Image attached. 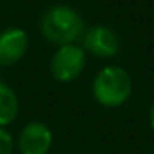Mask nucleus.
Wrapping results in <instances>:
<instances>
[{
  "instance_id": "4",
  "label": "nucleus",
  "mask_w": 154,
  "mask_h": 154,
  "mask_svg": "<svg viewBox=\"0 0 154 154\" xmlns=\"http://www.w3.org/2000/svg\"><path fill=\"white\" fill-rule=\"evenodd\" d=\"M83 50L96 58H113L119 53L121 42L116 30L108 25L98 23L90 27L81 35Z\"/></svg>"
},
{
  "instance_id": "7",
  "label": "nucleus",
  "mask_w": 154,
  "mask_h": 154,
  "mask_svg": "<svg viewBox=\"0 0 154 154\" xmlns=\"http://www.w3.org/2000/svg\"><path fill=\"white\" fill-rule=\"evenodd\" d=\"M18 114V98L17 93L8 85L0 81V126L10 124Z\"/></svg>"
},
{
  "instance_id": "8",
  "label": "nucleus",
  "mask_w": 154,
  "mask_h": 154,
  "mask_svg": "<svg viewBox=\"0 0 154 154\" xmlns=\"http://www.w3.org/2000/svg\"><path fill=\"white\" fill-rule=\"evenodd\" d=\"M14 152V139L12 134L5 128L0 126V154H12Z\"/></svg>"
},
{
  "instance_id": "2",
  "label": "nucleus",
  "mask_w": 154,
  "mask_h": 154,
  "mask_svg": "<svg viewBox=\"0 0 154 154\" xmlns=\"http://www.w3.org/2000/svg\"><path fill=\"white\" fill-rule=\"evenodd\" d=\"M91 91L101 106L118 108L131 98L133 78L124 68L118 65H108L96 73Z\"/></svg>"
},
{
  "instance_id": "9",
  "label": "nucleus",
  "mask_w": 154,
  "mask_h": 154,
  "mask_svg": "<svg viewBox=\"0 0 154 154\" xmlns=\"http://www.w3.org/2000/svg\"><path fill=\"white\" fill-rule=\"evenodd\" d=\"M149 121H151V126H152V129H154V103H152L151 111H149Z\"/></svg>"
},
{
  "instance_id": "1",
  "label": "nucleus",
  "mask_w": 154,
  "mask_h": 154,
  "mask_svg": "<svg viewBox=\"0 0 154 154\" xmlns=\"http://www.w3.org/2000/svg\"><path fill=\"white\" fill-rule=\"evenodd\" d=\"M40 32L51 45H71L76 43L83 35L85 20L76 8L65 4H57L42 14Z\"/></svg>"
},
{
  "instance_id": "5",
  "label": "nucleus",
  "mask_w": 154,
  "mask_h": 154,
  "mask_svg": "<svg viewBox=\"0 0 154 154\" xmlns=\"http://www.w3.org/2000/svg\"><path fill=\"white\" fill-rule=\"evenodd\" d=\"M28 33L20 27L0 32V66H14L28 51Z\"/></svg>"
},
{
  "instance_id": "3",
  "label": "nucleus",
  "mask_w": 154,
  "mask_h": 154,
  "mask_svg": "<svg viewBox=\"0 0 154 154\" xmlns=\"http://www.w3.org/2000/svg\"><path fill=\"white\" fill-rule=\"evenodd\" d=\"M86 66V51L76 43L58 47L50 61L53 78L61 83H70L83 73Z\"/></svg>"
},
{
  "instance_id": "6",
  "label": "nucleus",
  "mask_w": 154,
  "mask_h": 154,
  "mask_svg": "<svg viewBox=\"0 0 154 154\" xmlns=\"http://www.w3.org/2000/svg\"><path fill=\"white\" fill-rule=\"evenodd\" d=\"M53 144V133L45 123L32 121L18 136L20 154H48Z\"/></svg>"
}]
</instances>
